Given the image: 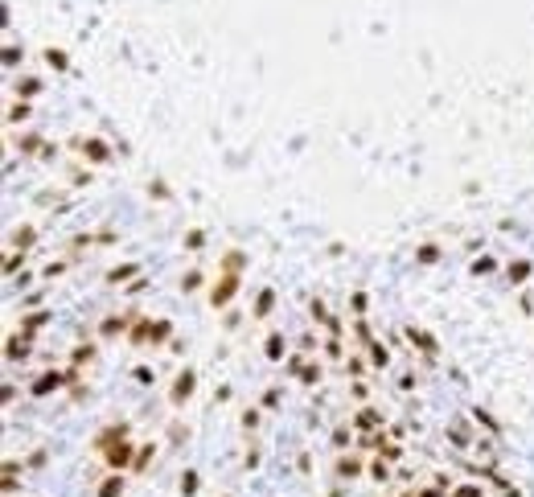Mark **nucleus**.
Listing matches in <instances>:
<instances>
[{"label": "nucleus", "instance_id": "1", "mask_svg": "<svg viewBox=\"0 0 534 497\" xmlns=\"http://www.w3.org/2000/svg\"><path fill=\"white\" fill-rule=\"evenodd\" d=\"M366 469H370V461H366L362 452H337V461H333V477H337L341 485L366 477Z\"/></svg>", "mask_w": 534, "mask_h": 497}, {"label": "nucleus", "instance_id": "2", "mask_svg": "<svg viewBox=\"0 0 534 497\" xmlns=\"http://www.w3.org/2000/svg\"><path fill=\"white\" fill-rule=\"evenodd\" d=\"M136 444L132 440H123L119 448H111L107 457H103V465H107V473H132V465H136Z\"/></svg>", "mask_w": 534, "mask_h": 497}, {"label": "nucleus", "instance_id": "3", "mask_svg": "<svg viewBox=\"0 0 534 497\" xmlns=\"http://www.w3.org/2000/svg\"><path fill=\"white\" fill-rule=\"evenodd\" d=\"M123 440H128V424H107V428L95 436V452H99V457H107V452H111V448H119Z\"/></svg>", "mask_w": 534, "mask_h": 497}, {"label": "nucleus", "instance_id": "4", "mask_svg": "<svg viewBox=\"0 0 534 497\" xmlns=\"http://www.w3.org/2000/svg\"><path fill=\"white\" fill-rule=\"evenodd\" d=\"M193 387H197V374H193V370H181V374L173 378L169 403H173V407H185V403H189V395H193Z\"/></svg>", "mask_w": 534, "mask_h": 497}, {"label": "nucleus", "instance_id": "5", "mask_svg": "<svg viewBox=\"0 0 534 497\" xmlns=\"http://www.w3.org/2000/svg\"><path fill=\"white\" fill-rule=\"evenodd\" d=\"M62 383H70V378H66V374H58V370H41V374L33 378L29 395H33V399H41V395H49V391H58Z\"/></svg>", "mask_w": 534, "mask_h": 497}, {"label": "nucleus", "instance_id": "6", "mask_svg": "<svg viewBox=\"0 0 534 497\" xmlns=\"http://www.w3.org/2000/svg\"><path fill=\"white\" fill-rule=\"evenodd\" d=\"M234 292H239V276H230V271H226V276L218 280V288H214V296H210V300H214V308H222V304H226V300H230Z\"/></svg>", "mask_w": 534, "mask_h": 497}, {"label": "nucleus", "instance_id": "7", "mask_svg": "<svg viewBox=\"0 0 534 497\" xmlns=\"http://www.w3.org/2000/svg\"><path fill=\"white\" fill-rule=\"evenodd\" d=\"M350 428H354V432H378V428H383V415H378L374 407H362V411L354 415Z\"/></svg>", "mask_w": 534, "mask_h": 497}, {"label": "nucleus", "instance_id": "8", "mask_svg": "<svg viewBox=\"0 0 534 497\" xmlns=\"http://www.w3.org/2000/svg\"><path fill=\"white\" fill-rule=\"evenodd\" d=\"M366 477H370L374 485H387V481H391V461H387L383 452H374V457H370V469H366Z\"/></svg>", "mask_w": 534, "mask_h": 497}, {"label": "nucleus", "instance_id": "9", "mask_svg": "<svg viewBox=\"0 0 534 497\" xmlns=\"http://www.w3.org/2000/svg\"><path fill=\"white\" fill-rule=\"evenodd\" d=\"M123 489H128V481H123V473H107V477L99 481V489H95V497H123Z\"/></svg>", "mask_w": 534, "mask_h": 497}, {"label": "nucleus", "instance_id": "10", "mask_svg": "<svg viewBox=\"0 0 534 497\" xmlns=\"http://www.w3.org/2000/svg\"><path fill=\"white\" fill-rule=\"evenodd\" d=\"M448 497H494V489L485 481H461V485L448 489Z\"/></svg>", "mask_w": 534, "mask_h": 497}, {"label": "nucleus", "instance_id": "11", "mask_svg": "<svg viewBox=\"0 0 534 497\" xmlns=\"http://www.w3.org/2000/svg\"><path fill=\"white\" fill-rule=\"evenodd\" d=\"M177 489H181V497H197V489H202V473H197V469H185L181 481H177Z\"/></svg>", "mask_w": 534, "mask_h": 497}, {"label": "nucleus", "instance_id": "12", "mask_svg": "<svg viewBox=\"0 0 534 497\" xmlns=\"http://www.w3.org/2000/svg\"><path fill=\"white\" fill-rule=\"evenodd\" d=\"M407 341H411L415 350H424V354H436V337H432L428 329H407Z\"/></svg>", "mask_w": 534, "mask_h": 497}, {"label": "nucleus", "instance_id": "13", "mask_svg": "<svg viewBox=\"0 0 534 497\" xmlns=\"http://www.w3.org/2000/svg\"><path fill=\"white\" fill-rule=\"evenodd\" d=\"M473 420H477V428H485V436H494V440L502 436V424H498L489 411H481V407H477V411H473Z\"/></svg>", "mask_w": 534, "mask_h": 497}, {"label": "nucleus", "instance_id": "14", "mask_svg": "<svg viewBox=\"0 0 534 497\" xmlns=\"http://www.w3.org/2000/svg\"><path fill=\"white\" fill-rule=\"evenodd\" d=\"M448 444H457V448H469V444H473V432H469L465 424H452V428H448Z\"/></svg>", "mask_w": 534, "mask_h": 497}, {"label": "nucleus", "instance_id": "15", "mask_svg": "<svg viewBox=\"0 0 534 497\" xmlns=\"http://www.w3.org/2000/svg\"><path fill=\"white\" fill-rule=\"evenodd\" d=\"M358 440H354V428H333V448L337 452H350Z\"/></svg>", "mask_w": 534, "mask_h": 497}, {"label": "nucleus", "instance_id": "16", "mask_svg": "<svg viewBox=\"0 0 534 497\" xmlns=\"http://www.w3.org/2000/svg\"><path fill=\"white\" fill-rule=\"evenodd\" d=\"M506 276H510V284H526V280H531V263H526V259H518V263H510V267H506Z\"/></svg>", "mask_w": 534, "mask_h": 497}, {"label": "nucleus", "instance_id": "17", "mask_svg": "<svg viewBox=\"0 0 534 497\" xmlns=\"http://www.w3.org/2000/svg\"><path fill=\"white\" fill-rule=\"evenodd\" d=\"M152 457H156V448L152 444H144L140 452H136V465H132V473L140 477V473H148V465H152Z\"/></svg>", "mask_w": 534, "mask_h": 497}, {"label": "nucleus", "instance_id": "18", "mask_svg": "<svg viewBox=\"0 0 534 497\" xmlns=\"http://www.w3.org/2000/svg\"><path fill=\"white\" fill-rule=\"evenodd\" d=\"M263 354H267L271 362H280V358H284V337H280V333H271V337H267V346H263Z\"/></svg>", "mask_w": 534, "mask_h": 497}, {"label": "nucleus", "instance_id": "19", "mask_svg": "<svg viewBox=\"0 0 534 497\" xmlns=\"http://www.w3.org/2000/svg\"><path fill=\"white\" fill-rule=\"evenodd\" d=\"M271 304H276V292H271V288H263V292H259V304H255V317H267V313H271Z\"/></svg>", "mask_w": 534, "mask_h": 497}, {"label": "nucleus", "instance_id": "20", "mask_svg": "<svg viewBox=\"0 0 534 497\" xmlns=\"http://www.w3.org/2000/svg\"><path fill=\"white\" fill-rule=\"evenodd\" d=\"M366 350H370V362H374V366H378V370H383V366H387V362H391V354H387V350H383V341H370V346H366Z\"/></svg>", "mask_w": 534, "mask_h": 497}, {"label": "nucleus", "instance_id": "21", "mask_svg": "<svg viewBox=\"0 0 534 497\" xmlns=\"http://www.w3.org/2000/svg\"><path fill=\"white\" fill-rule=\"evenodd\" d=\"M82 152H86L90 160H107V144H99V140H86V144H82Z\"/></svg>", "mask_w": 534, "mask_h": 497}, {"label": "nucleus", "instance_id": "22", "mask_svg": "<svg viewBox=\"0 0 534 497\" xmlns=\"http://www.w3.org/2000/svg\"><path fill=\"white\" fill-rule=\"evenodd\" d=\"M243 263H247V255H243V251H230V255L222 259V267H226L230 276H239V267H243Z\"/></svg>", "mask_w": 534, "mask_h": 497}, {"label": "nucleus", "instance_id": "23", "mask_svg": "<svg viewBox=\"0 0 534 497\" xmlns=\"http://www.w3.org/2000/svg\"><path fill=\"white\" fill-rule=\"evenodd\" d=\"M136 271H140V267H136V263H123V267H115V271H111V276H107V280H111V284H123V280H132V276H136Z\"/></svg>", "mask_w": 534, "mask_h": 497}, {"label": "nucleus", "instance_id": "24", "mask_svg": "<svg viewBox=\"0 0 534 497\" xmlns=\"http://www.w3.org/2000/svg\"><path fill=\"white\" fill-rule=\"evenodd\" d=\"M123 329H128L123 317H107V321H103V333H107V337H115V333H123Z\"/></svg>", "mask_w": 534, "mask_h": 497}, {"label": "nucleus", "instance_id": "25", "mask_svg": "<svg viewBox=\"0 0 534 497\" xmlns=\"http://www.w3.org/2000/svg\"><path fill=\"white\" fill-rule=\"evenodd\" d=\"M317 378H321V366H317V362H304V370H300V383H304V387H313Z\"/></svg>", "mask_w": 534, "mask_h": 497}, {"label": "nucleus", "instance_id": "26", "mask_svg": "<svg viewBox=\"0 0 534 497\" xmlns=\"http://www.w3.org/2000/svg\"><path fill=\"white\" fill-rule=\"evenodd\" d=\"M45 461H49V452H45V448H33V452L25 457V469H41Z\"/></svg>", "mask_w": 534, "mask_h": 497}, {"label": "nucleus", "instance_id": "27", "mask_svg": "<svg viewBox=\"0 0 534 497\" xmlns=\"http://www.w3.org/2000/svg\"><path fill=\"white\" fill-rule=\"evenodd\" d=\"M0 473H4V477H21V473H25V461H16V457H8V461L0 465Z\"/></svg>", "mask_w": 534, "mask_h": 497}, {"label": "nucleus", "instance_id": "28", "mask_svg": "<svg viewBox=\"0 0 534 497\" xmlns=\"http://www.w3.org/2000/svg\"><path fill=\"white\" fill-rule=\"evenodd\" d=\"M436 259H440V247H436V243H424V247H420V263H436Z\"/></svg>", "mask_w": 534, "mask_h": 497}, {"label": "nucleus", "instance_id": "29", "mask_svg": "<svg viewBox=\"0 0 534 497\" xmlns=\"http://www.w3.org/2000/svg\"><path fill=\"white\" fill-rule=\"evenodd\" d=\"M25 354H29V346L16 341V337H8V362H16V358H25Z\"/></svg>", "mask_w": 534, "mask_h": 497}, {"label": "nucleus", "instance_id": "30", "mask_svg": "<svg viewBox=\"0 0 534 497\" xmlns=\"http://www.w3.org/2000/svg\"><path fill=\"white\" fill-rule=\"evenodd\" d=\"M0 494L16 497V494H21V477H4V481H0Z\"/></svg>", "mask_w": 534, "mask_h": 497}, {"label": "nucleus", "instance_id": "31", "mask_svg": "<svg viewBox=\"0 0 534 497\" xmlns=\"http://www.w3.org/2000/svg\"><path fill=\"white\" fill-rule=\"evenodd\" d=\"M29 243H33V230H29V226H21V230L12 234V247H21V251H25Z\"/></svg>", "mask_w": 534, "mask_h": 497}, {"label": "nucleus", "instance_id": "32", "mask_svg": "<svg viewBox=\"0 0 534 497\" xmlns=\"http://www.w3.org/2000/svg\"><path fill=\"white\" fill-rule=\"evenodd\" d=\"M259 461H263V452H259V448H247V457H243V469L251 473V469H259Z\"/></svg>", "mask_w": 534, "mask_h": 497}, {"label": "nucleus", "instance_id": "33", "mask_svg": "<svg viewBox=\"0 0 534 497\" xmlns=\"http://www.w3.org/2000/svg\"><path fill=\"white\" fill-rule=\"evenodd\" d=\"M243 428H247V432H255V428H259V411H255V407H247V411H243Z\"/></svg>", "mask_w": 534, "mask_h": 497}, {"label": "nucleus", "instance_id": "34", "mask_svg": "<svg viewBox=\"0 0 534 497\" xmlns=\"http://www.w3.org/2000/svg\"><path fill=\"white\" fill-rule=\"evenodd\" d=\"M202 243H206V234H202V230H189V239H185V247H189V251H197Z\"/></svg>", "mask_w": 534, "mask_h": 497}, {"label": "nucleus", "instance_id": "35", "mask_svg": "<svg viewBox=\"0 0 534 497\" xmlns=\"http://www.w3.org/2000/svg\"><path fill=\"white\" fill-rule=\"evenodd\" d=\"M473 271H477V276H485V271H494V259H489V255H481V259L473 263Z\"/></svg>", "mask_w": 534, "mask_h": 497}, {"label": "nucleus", "instance_id": "36", "mask_svg": "<svg viewBox=\"0 0 534 497\" xmlns=\"http://www.w3.org/2000/svg\"><path fill=\"white\" fill-rule=\"evenodd\" d=\"M362 370H366V362H362V358H350V362H345V374H354V378H358Z\"/></svg>", "mask_w": 534, "mask_h": 497}, {"label": "nucleus", "instance_id": "37", "mask_svg": "<svg viewBox=\"0 0 534 497\" xmlns=\"http://www.w3.org/2000/svg\"><path fill=\"white\" fill-rule=\"evenodd\" d=\"M383 457H387V461H391V465H395V461H399V457H403V448H399V444H395V440H391V444H387V448H383Z\"/></svg>", "mask_w": 534, "mask_h": 497}, {"label": "nucleus", "instance_id": "38", "mask_svg": "<svg viewBox=\"0 0 534 497\" xmlns=\"http://www.w3.org/2000/svg\"><path fill=\"white\" fill-rule=\"evenodd\" d=\"M37 148H41V140H37V136H25V140H21V152H37Z\"/></svg>", "mask_w": 534, "mask_h": 497}, {"label": "nucleus", "instance_id": "39", "mask_svg": "<svg viewBox=\"0 0 534 497\" xmlns=\"http://www.w3.org/2000/svg\"><path fill=\"white\" fill-rule=\"evenodd\" d=\"M263 407H267V411L280 407V391H267V395H263Z\"/></svg>", "mask_w": 534, "mask_h": 497}, {"label": "nucleus", "instance_id": "40", "mask_svg": "<svg viewBox=\"0 0 534 497\" xmlns=\"http://www.w3.org/2000/svg\"><path fill=\"white\" fill-rule=\"evenodd\" d=\"M498 497H522V489H518V485H510V489H502Z\"/></svg>", "mask_w": 534, "mask_h": 497}]
</instances>
